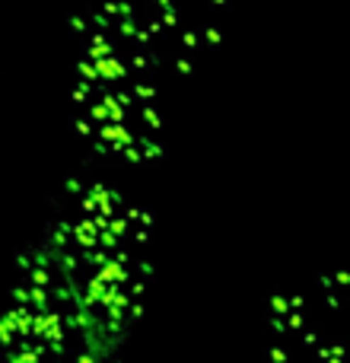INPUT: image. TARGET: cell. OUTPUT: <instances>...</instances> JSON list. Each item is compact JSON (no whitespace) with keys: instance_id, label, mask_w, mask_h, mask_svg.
Masks as SVG:
<instances>
[{"instance_id":"1","label":"cell","mask_w":350,"mask_h":363,"mask_svg":"<svg viewBox=\"0 0 350 363\" xmlns=\"http://www.w3.org/2000/svg\"><path fill=\"white\" fill-rule=\"evenodd\" d=\"M0 363H112L51 268L29 274L0 313Z\"/></svg>"},{"instance_id":"2","label":"cell","mask_w":350,"mask_h":363,"mask_svg":"<svg viewBox=\"0 0 350 363\" xmlns=\"http://www.w3.org/2000/svg\"><path fill=\"white\" fill-rule=\"evenodd\" d=\"M271 363H347L338 325L309 300H281L271 313Z\"/></svg>"}]
</instances>
